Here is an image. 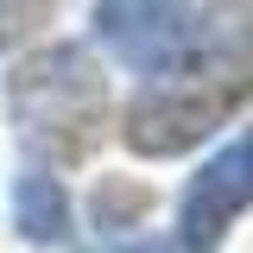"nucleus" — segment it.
Masks as SVG:
<instances>
[{
    "label": "nucleus",
    "mask_w": 253,
    "mask_h": 253,
    "mask_svg": "<svg viewBox=\"0 0 253 253\" xmlns=\"http://www.w3.org/2000/svg\"><path fill=\"white\" fill-rule=\"evenodd\" d=\"M247 89H253V26L234 6H221L209 32L190 26L177 57L146 70V89L126 101L121 139L139 158H177L203 133H215Z\"/></svg>",
    "instance_id": "f257e3e1"
},
{
    "label": "nucleus",
    "mask_w": 253,
    "mask_h": 253,
    "mask_svg": "<svg viewBox=\"0 0 253 253\" xmlns=\"http://www.w3.org/2000/svg\"><path fill=\"white\" fill-rule=\"evenodd\" d=\"M44 6H51V0H0V51L19 44V38L44 19Z\"/></svg>",
    "instance_id": "423d86ee"
},
{
    "label": "nucleus",
    "mask_w": 253,
    "mask_h": 253,
    "mask_svg": "<svg viewBox=\"0 0 253 253\" xmlns=\"http://www.w3.org/2000/svg\"><path fill=\"white\" fill-rule=\"evenodd\" d=\"M190 6L196 0H95V32L121 63L158 70L190 38Z\"/></svg>",
    "instance_id": "20e7f679"
},
{
    "label": "nucleus",
    "mask_w": 253,
    "mask_h": 253,
    "mask_svg": "<svg viewBox=\"0 0 253 253\" xmlns=\"http://www.w3.org/2000/svg\"><path fill=\"white\" fill-rule=\"evenodd\" d=\"M13 221H19L26 241H63L70 203H63V184L51 171H26V177L13 184Z\"/></svg>",
    "instance_id": "39448f33"
},
{
    "label": "nucleus",
    "mask_w": 253,
    "mask_h": 253,
    "mask_svg": "<svg viewBox=\"0 0 253 253\" xmlns=\"http://www.w3.org/2000/svg\"><path fill=\"white\" fill-rule=\"evenodd\" d=\"M89 253H184V247H165V241H95Z\"/></svg>",
    "instance_id": "0eeeda50"
},
{
    "label": "nucleus",
    "mask_w": 253,
    "mask_h": 253,
    "mask_svg": "<svg viewBox=\"0 0 253 253\" xmlns=\"http://www.w3.org/2000/svg\"><path fill=\"white\" fill-rule=\"evenodd\" d=\"M253 209V126L234 133L215 158H203V171L190 177L184 203H177V247L184 253H215L221 234Z\"/></svg>",
    "instance_id": "7ed1b4c3"
},
{
    "label": "nucleus",
    "mask_w": 253,
    "mask_h": 253,
    "mask_svg": "<svg viewBox=\"0 0 253 253\" xmlns=\"http://www.w3.org/2000/svg\"><path fill=\"white\" fill-rule=\"evenodd\" d=\"M6 95H13V126H19L26 152L51 158V165L83 158L108 114V89L95 76L89 51H76V44H51V51L26 57L13 70Z\"/></svg>",
    "instance_id": "f03ea898"
}]
</instances>
